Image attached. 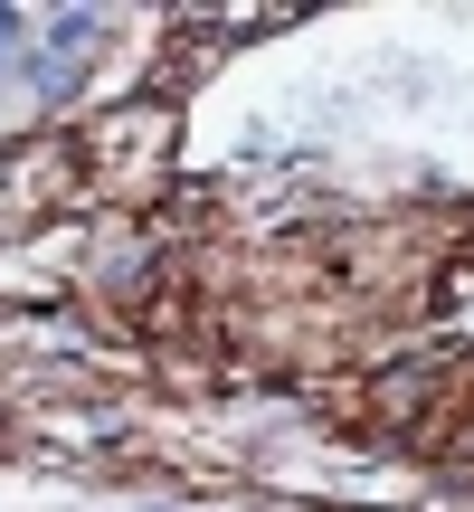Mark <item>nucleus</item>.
I'll list each match as a JSON object with an SVG mask.
<instances>
[{
	"mask_svg": "<svg viewBox=\"0 0 474 512\" xmlns=\"http://www.w3.org/2000/svg\"><path fill=\"white\" fill-rule=\"evenodd\" d=\"M19 29H29V19H19V10H0V67L19 57Z\"/></svg>",
	"mask_w": 474,
	"mask_h": 512,
	"instance_id": "obj_1",
	"label": "nucleus"
}]
</instances>
